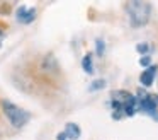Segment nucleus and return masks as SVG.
Masks as SVG:
<instances>
[{
    "instance_id": "obj_1",
    "label": "nucleus",
    "mask_w": 158,
    "mask_h": 140,
    "mask_svg": "<svg viewBox=\"0 0 158 140\" xmlns=\"http://www.w3.org/2000/svg\"><path fill=\"white\" fill-rule=\"evenodd\" d=\"M112 104V118L119 120L123 116H134L138 113V99L127 91H114L110 97Z\"/></svg>"
},
{
    "instance_id": "obj_2",
    "label": "nucleus",
    "mask_w": 158,
    "mask_h": 140,
    "mask_svg": "<svg viewBox=\"0 0 158 140\" xmlns=\"http://www.w3.org/2000/svg\"><path fill=\"white\" fill-rule=\"evenodd\" d=\"M126 14H127V19H129L131 26L139 29V27H144L150 22L151 7L146 0H127Z\"/></svg>"
},
{
    "instance_id": "obj_3",
    "label": "nucleus",
    "mask_w": 158,
    "mask_h": 140,
    "mask_svg": "<svg viewBox=\"0 0 158 140\" xmlns=\"http://www.w3.org/2000/svg\"><path fill=\"white\" fill-rule=\"evenodd\" d=\"M2 109H4L5 118L9 120V123H10L14 128H22V126H26V123L31 120V113L22 109V108H19L17 104L7 101V99L2 101Z\"/></svg>"
},
{
    "instance_id": "obj_4",
    "label": "nucleus",
    "mask_w": 158,
    "mask_h": 140,
    "mask_svg": "<svg viewBox=\"0 0 158 140\" xmlns=\"http://www.w3.org/2000/svg\"><path fill=\"white\" fill-rule=\"evenodd\" d=\"M138 111L158 120V96L156 94H148L143 89L138 91Z\"/></svg>"
},
{
    "instance_id": "obj_5",
    "label": "nucleus",
    "mask_w": 158,
    "mask_h": 140,
    "mask_svg": "<svg viewBox=\"0 0 158 140\" xmlns=\"http://www.w3.org/2000/svg\"><path fill=\"white\" fill-rule=\"evenodd\" d=\"M15 19H17V22H21V24H31L32 20L36 19V9L34 7L21 5L17 10H15Z\"/></svg>"
},
{
    "instance_id": "obj_6",
    "label": "nucleus",
    "mask_w": 158,
    "mask_h": 140,
    "mask_svg": "<svg viewBox=\"0 0 158 140\" xmlns=\"http://www.w3.org/2000/svg\"><path fill=\"white\" fill-rule=\"evenodd\" d=\"M156 72H158L156 65H150V67L144 68V70L141 72V75H139L141 85H143V87H150V85H153L155 77H156Z\"/></svg>"
},
{
    "instance_id": "obj_7",
    "label": "nucleus",
    "mask_w": 158,
    "mask_h": 140,
    "mask_svg": "<svg viewBox=\"0 0 158 140\" xmlns=\"http://www.w3.org/2000/svg\"><path fill=\"white\" fill-rule=\"evenodd\" d=\"M65 135L68 137L70 140H77V138H80V135H82V130H80V126L77 125V123H66Z\"/></svg>"
},
{
    "instance_id": "obj_8",
    "label": "nucleus",
    "mask_w": 158,
    "mask_h": 140,
    "mask_svg": "<svg viewBox=\"0 0 158 140\" xmlns=\"http://www.w3.org/2000/svg\"><path fill=\"white\" fill-rule=\"evenodd\" d=\"M82 68L85 74H94V60H92V55L87 53L82 60Z\"/></svg>"
},
{
    "instance_id": "obj_9",
    "label": "nucleus",
    "mask_w": 158,
    "mask_h": 140,
    "mask_svg": "<svg viewBox=\"0 0 158 140\" xmlns=\"http://www.w3.org/2000/svg\"><path fill=\"white\" fill-rule=\"evenodd\" d=\"M106 87V80L104 79H99V80H94L90 84V91H100V89Z\"/></svg>"
},
{
    "instance_id": "obj_10",
    "label": "nucleus",
    "mask_w": 158,
    "mask_h": 140,
    "mask_svg": "<svg viewBox=\"0 0 158 140\" xmlns=\"http://www.w3.org/2000/svg\"><path fill=\"white\" fill-rule=\"evenodd\" d=\"M95 50H97V55H99V56H104V53H106V43H104L102 39H97L95 41Z\"/></svg>"
},
{
    "instance_id": "obj_11",
    "label": "nucleus",
    "mask_w": 158,
    "mask_h": 140,
    "mask_svg": "<svg viewBox=\"0 0 158 140\" xmlns=\"http://www.w3.org/2000/svg\"><path fill=\"white\" fill-rule=\"evenodd\" d=\"M139 65H141V67H144V68L150 67V65H151V56H150V55H143V56L139 58Z\"/></svg>"
},
{
    "instance_id": "obj_12",
    "label": "nucleus",
    "mask_w": 158,
    "mask_h": 140,
    "mask_svg": "<svg viewBox=\"0 0 158 140\" xmlns=\"http://www.w3.org/2000/svg\"><path fill=\"white\" fill-rule=\"evenodd\" d=\"M136 50L139 51L141 55H148V51H150V44H146V43H139L136 46Z\"/></svg>"
},
{
    "instance_id": "obj_13",
    "label": "nucleus",
    "mask_w": 158,
    "mask_h": 140,
    "mask_svg": "<svg viewBox=\"0 0 158 140\" xmlns=\"http://www.w3.org/2000/svg\"><path fill=\"white\" fill-rule=\"evenodd\" d=\"M58 140H70V138L65 135V132H63V133H58Z\"/></svg>"
},
{
    "instance_id": "obj_14",
    "label": "nucleus",
    "mask_w": 158,
    "mask_h": 140,
    "mask_svg": "<svg viewBox=\"0 0 158 140\" xmlns=\"http://www.w3.org/2000/svg\"><path fill=\"white\" fill-rule=\"evenodd\" d=\"M2 41H4V33L0 31V46H2Z\"/></svg>"
}]
</instances>
